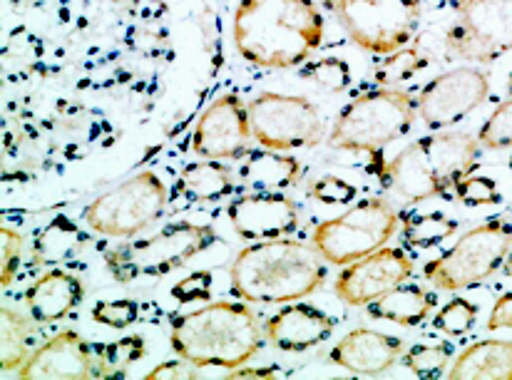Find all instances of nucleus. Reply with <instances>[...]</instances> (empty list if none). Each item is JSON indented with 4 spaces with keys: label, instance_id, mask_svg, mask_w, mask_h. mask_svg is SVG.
Listing matches in <instances>:
<instances>
[{
    "label": "nucleus",
    "instance_id": "7c9ffc66",
    "mask_svg": "<svg viewBox=\"0 0 512 380\" xmlns=\"http://www.w3.org/2000/svg\"><path fill=\"white\" fill-rule=\"evenodd\" d=\"M301 75L326 92H343L351 85V68H348V63H343L341 58L311 60V63L301 70Z\"/></svg>",
    "mask_w": 512,
    "mask_h": 380
},
{
    "label": "nucleus",
    "instance_id": "ddd939ff",
    "mask_svg": "<svg viewBox=\"0 0 512 380\" xmlns=\"http://www.w3.org/2000/svg\"><path fill=\"white\" fill-rule=\"evenodd\" d=\"M490 95V80L473 65H460L430 80L418 95V117L428 130L440 132L458 125L478 110Z\"/></svg>",
    "mask_w": 512,
    "mask_h": 380
},
{
    "label": "nucleus",
    "instance_id": "20e7f679",
    "mask_svg": "<svg viewBox=\"0 0 512 380\" xmlns=\"http://www.w3.org/2000/svg\"><path fill=\"white\" fill-rule=\"evenodd\" d=\"M480 140L470 132L440 130L421 137L383 164L381 184L403 204H421L448 189L478 167Z\"/></svg>",
    "mask_w": 512,
    "mask_h": 380
},
{
    "label": "nucleus",
    "instance_id": "2f4dec72",
    "mask_svg": "<svg viewBox=\"0 0 512 380\" xmlns=\"http://www.w3.org/2000/svg\"><path fill=\"white\" fill-rule=\"evenodd\" d=\"M480 147L488 150H508L512 147V97L498 105V110L488 117L483 127H480Z\"/></svg>",
    "mask_w": 512,
    "mask_h": 380
},
{
    "label": "nucleus",
    "instance_id": "a211bd4d",
    "mask_svg": "<svg viewBox=\"0 0 512 380\" xmlns=\"http://www.w3.org/2000/svg\"><path fill=\"white\" fill-rule=\"evenodd\" d=\"M336 321L321 308L311 304H291L264 321V336L271 346L289 353L309 351L321 346L334 333Z\"/></svg>",
    "mask_w": 512,
    "mask_h": 380
},
{
    "label": "nucleus",
    "instance_id": "72a5a7b5",
    "mask_svg": "<svg viewBox=\"0 0 512 380\" xmlns=\"http://www.w3.org/2000/svg\"><path fill=\"white\" fill-rule=\"evenodd\" d=\"M92 318H95L97 323H102V326L122 331V328H130L132 323L140 318V306L132 299L97 301V304L92 306Z\"/></svg>",
    "mask_w": 512,
    "mask_h": 380
},
{
    "label": "nucleus",
    "instance_id": "6e6552de",
    "mask_svg": "<svg viewBox=\"0 0 512 380\" xmlns=\"http://www.w3.org/2000/svg\"><path fill=\"white\" fill-rule=\"evenodd\" d=\"M348 38L371 55L406 48L421 25L423 0H321Z\"/></svg>",
    "mask_w": 512,
    "mask_h": 380
},
{
    "label": "nucleus",
    "instance_id": "39448f33",
    "mask_svg": "<svg viewBox=\"0 0 512 380\" xmlns=\"http://www.w3.org/2000/svg\"><path fill=\"white\" fill-rule=\"evenodd\" d=\"M418 120V97L396 87H376L348 102L329 135V145L343 152L381 154L401 140Z\"/></svg>",
    "mask_w": 512,
    "mask_h": 380
},
{
    "label": "nucleus",
    "instance_id": "c756f323",
    "mask_svg": "<svg viewBox=\"0 0 512 380\" xmlns=\"http://www.w3.org/2000/svg\"><path fill=\"white\" fill-rule=\"evenodd\" d=\"M428 60L418 53L416 48H403L398 53H391L386 60L376 65L373 75H376V82L381 85H393V82H403L408 77H413L421 68H426Z\"/></svg>",
    "mask_w": 512,
    "mask_h": 380
},
{
    "label": "nucleus",
    "instance_id": "9b49d317",
    "mask_svg": "<svg viewBox=\"0 0 512 380\" xmlns=\"http://www.w3.org/2000/svg\"><path fill=\"white\" fill-rule=\"evenodd\" d=\"M453 23L443 38L445 58L493 63L512 50V0H445Z\"/></svg>",
    "mask_w": 512,
    "mask_h": 380
},
{
    "label": "nucleus",
    "instance_id": "6ab92c4d",
    "mask_svg": "<svg viewBox=\"0 0 512 380\" xmlns=\"http://www.w3.org/2000/svg\"><path fill=\"white\" fill-rule=\"evenodd\" d=\"M403 356V341L371 328H353L329 351L334 366L346 368L356 376H381L391 371Z\"/></svg>",
    "mask_w": 512,
    "mask_h": 380
},
{
    "label": "nucleus",
    "instance_id": "2eb2a0df",
    "mask_svg": "<svg viewBox=\"0 0 512 380\" xmlns=\"http://www.w3.org/2000/svg\"><path fill=\"white\" fill-rule=\"evenodd\" d=\"M252 140L249 107L239 95L224 92L199 115L192 150L204 159H237L247 152Z\"/></svg>",
    "mask_w": 512,
    "mask_h": 380
},
{
    "label": "nucleus",
    "instance_id": "f704fd0d",
    "mask_svg": "<svg viewBox=\"0 0 512 380\" xmlns=\"http://www.w3.org/2000/svg\"><path fill=\"white\" fill-rule=\"evenodd\" d=\"M20 256H23V236L15 229L3 227L0 229V284L3 286H10L18 274Z\"/></svg>",
    "mask_w": 512,
    "mask_h": 380
},
{
    "label": "nucleus",
    "instance_id": "bb28decb",
    "mask_svg": "<svg viewBox=\"0 0 512 380\" xmlns=\"http://www.w3.org/2000/svg\"><path fill=\"white\" fill-rule=\"evenodd\" d=\"M450 358H453V343L438 341V343H416L408 348L401 356L403 366L418 378H440L448 368Z\"/></svg>",
    "mask_w": 512,
    "mask_h": 380
},
{
    "label": "nucleus",
    "instance_id": "ea45409f",
    "mask_svg": "<svg viewBox=\"0 0 512 380\" xmlns=\"http://www.w3.org/2000/svg\"><path fill=\"white\" fill-rule=\"evenodd\" d=\"M281 376L279 368H234L227 378H274Z\"/></svg>",
    "mask_w": 512,
    "mask_h": 380
},
{
    "label": "nucleus",
    "instance_id": "4468645a",
    "mask_svg": "<svg viewBox=\"0 0 512 380\" xmlns=\"http://www.w3.org/2000/svg\"><path fill=\"white\" fill-rule=\"evenodd\" d=\"M413 256L396 246H381L363 259L351 261L336 276V296L348 306H368L413 276Z\"/></svg>",
    "mask_w": 512,
    "mask_h": 380
},
{
    "label": "nucleus",
    "instance_id": "f3484780",
    "mask_svg": "<svg viewBox=\"0 0 512 380\" xmlns=\"http://www.w3.org/2000/svg\"><path fill=\"white\" fill-rule=\"evenodd\" d=\"M234 234L247 241L284 239L299 229V207L284 192H252L227 207Z\"/></svg>",
    "mask_w": 512,
    "mask_h": 380
},
{
    "label": "nucleus",
    "instance_id": "37998d69",
    "mask_svg": "<svg viewBox=\"0 0 512 380\" xmlns=\"http://www.w3.org/2000/svg\"><path fill=\"white\" fill-rule=\"evenodd\" d=\"M510 169H512V157H510Z\"/></svg>",
    "mask_w": 512,
    "mask_h": 380
},
{
    "label": "nucleus",
    "instance_id": "aec40b11",
    "mask_svg": "<svg viewBox=\"0 0 512 380\" xmlns=\"http://www.w3.org/2000/svg\"><path fill=\"white\" fill-rule=\"evenodd\" d=\"M85 299L83 281L63 269L45 271L25 289V306L38 323H55L68 318Z\"/></svg>",
    "mask_w": 512,
    "mask_h": 380
},
{
    "label": "nucleus",
    "instance_id": "f03ea898",
    "mask_svg": "<svg viewBox=\"0 0 512 380\" xmlns=\"http://www.w3.org/2000/svg\"><path fill=\"white\" fill-rule=\"evenodd\" d=\"M324 256L296 239L252 241L229 266L232 294L247 304H294L326 281Z\"/></svg>",
    "mask_w": 512,
    "mask_h": 380
},
{
    "label": "nucleus",
    "instance_id": "4c0bfd02",
    "mask_svg": "<svg viewBox=\"0 0 512 380\" xmlns=\"http://www.w3.org/2000/svg\"><path fill=\"white\" fill-rule=\"evenodd\" d=\"M199 373H202V368L192 366L189 361H184V358H174V361H165L162 366L152 368L150 373H147V380H157V378H199Z\"/></svg>",
    "mask_w": 512,
    "mask_h": 380
},
{
    "label": "nucleus",
    "instance_id": "a878e982",
    "mask_svg": "<svg viewBox=\"0 0 512 380\" xmlns=\"http://www.w3.org/2000/svg\"><path fill=\"white\" fill-rule=\"evenodd\" d=\"M458 231V222L440 212L430 214H406L403 219V244L408 249H433V246L443 244L448 236Z\"/></svg>",
    "mask_w": 512,
    "mask_h": 380
},
{
    "label": "nucleus",
    "instance_id": "4be33fe9",
    "mask_svg": "<svg viewBox=\"0 0 512 380\" xmlns=\"http://www.w3.org/2000/svg\"><path fill=\"white\" fill-rule=\"evenodd\" d=\"M438 306V296L433 291L423 289L418 284H398L396 289H391L388 294H383L381 299L371 301L366 306L368 316L376 318V321H391L398 326H421L423 321L435 311Z\"/></svg>",
    "mask_w": 512,
    "mask_h": 380
},
{
    "label": "nucleus",
    "instance_id": "58836bf2",
    "mask_svg": "<svg viewBox=\"0 0 512 380\" xmlns=\"http://www.w3.org/2000/svg\"><path fill=\"white\" fill-rule=\"evenodd\" d=\"M505 328H512V291L495 301L488 318V331H505Z\"/></svg>",
    "mask_w": 512,
    "mask_h": 380
},
{
    "label": "nucleus",
    "instance_id": "1a4fd4ad",
    "mask_svg": "<svg viewBox=\"0 0 512 380\" xmlns=\"http://www.w3.org/2000/svg\"><path fill=\"white\" fill-rule=\"evenodd\" d=\"M167 204H170L167 184L152 169H145L87 204L83 222L100 236L130 239L152 227L167 212Z\"/></svg>",
    "mask_w": 512,
    "mask_h": 380
},
{
    "label": "nucleus",
    "instance_id": "473e14b6",
    "mask_svg": "<svg viewBox=\"0 0 512 380\" xmlns=\"http://www.w3.org/2000/svg\"><path fill=\"white\" fill-rule=\"evenodd\" d=\"M455 197L465 204V207H490V204L503 202L498 184L490 177H480V174H468L455 184Z\"/></svg>",
    "mask_w": 512,
    "mask_h": 380
},
{
    "label": "nucleus",
    "instance_id": "c9c22d12",
    "mask_svg": "<svg viewBox=\"0 0 512 380\" xmlns=\"http://www.w3.org/2000/svg\"><path fill=\"white\" fill-rule=\"evenodd\" d=\"M356 187H353L351 182H346V179L341 177H334V174H326V177L316 179L314 184H311V197L319 199L321 204H348L356 199Z\"/></svg>",
    "mask_w": 512,
    "mask_h": 380
},
{
    "label": "nucleus",
    "instance_id": "c85d7f7f",
    "mask_svg": "<svg viewBox=\"0 0 512 380\" xmlns=\"http://www.w3.org/2000/svg\"><path fill=\"white\" fill-rule=\"evenodd\" d=\"M475 321H478V306L468 299H450L448 304L440 308L433 318L435 331H443L448 336L458 338L465 336L475 328Z\"/></svg>",
    "mask_w": 512,
    "mask_h": 380
},
{
    "label": "nucleus",
    "instance_id": "0eeeda50",
    "mask_svg": "<svg viewBox=\"0 0 512 380\" xmlns=\"http://www.w3.org/2000/svg\"><path fill=\"white\" fill-rule=\"evenodd\" d=\"M512 249V222L495 217L460 236L448 251L423 266V276L440 291L483 284L505 264Z\"/></svg>",
    "mask_w": 512,
    "mask_h": 380
},
{
    "label": "nucleus",
    "instance_id": "393cba45",
    "mask_svg": "<svg viewBox=\"0 0 512 380\" xmlns=\"http://www.w3.org/2000/svg\"><path fill=\"white\" fill-rule=\"evenodd\" d=\"M0 368L3 373H18L23 363L28 361L30 353L38 346L35 343V333H38V321L33 316H23L15 308L3 306L0 311Z\"/></svg>",
    "mask_w": 512,
    "mask_h": 380
},
{
    "label": "nucleus",
    "instance_id": "7ed1b4c3",
    "mask_svg": "<svg viewBox=\"0 0 512 380\" xmlns=\"http://www.w3.org/2000/svg\"><path fill=\"white\" fill-rule=\"evenodd\" d=\"M264 326L247 304L214 301L170 321V346L197 368L247 366L264 346Z\"/></svg>",
    "mask_w": 512,
    "mask_h": 380
},
{
    "label": "nucleus",
    "instance_id": "f8f14e48",
    "mask_svg": "<svg viewBox=\"0 0 512 380\" xmlns=\"http://www.w3.org/2000/svg\"><path fill=\"white\" fill-rule=\"evenodd\" d=\"M247 107L254 140L266 150H309L326 137L319 107L301 95L259 92Z\"/></svg>",
    "mask_w": 512,
    "mask_h": 380
},
{
    "label": "nucleus",
    "instance_id": "a19ab883",
    "mask_svg": "<svg viewBox=\"0 0 512 380\" xmlns=\"http://www.w3.org/2000/svg\"><path fill=\"white\" fill-rule=\"evenodd\" d=\"M503 271H505V276H512V249H510L508 259H505V264H503Z\"/></svg>",
    "mask_w": 512,
    "mask_h": 380
},
{
    "label": "nucleus",
    "instance_id": "b1692460",
    "mask_svg": "<svg viewBox=\"0 0 512 380\" xmlns=\"http://www.w3.org/2000/svg\"><path fill=\"white\" fill-rule=\"evenodd\" d=\"M450 378L512 380V341H478L465 348L448 373Z\"/></svg>",
    "mask_w": 512,
    "mask_h": 380
},
{
    "label": "nucleus",
    "instance_id": "412c9836",
    "mask_svg": "<svg viewBox=\"0 0 512 380\" xmlns=\"http://www.w3.org/2000/svg\"><path fill=\"white\" fill-rule=\"evenodd\" d=\"M234 172L222 164V159H202L182 169L170 192V202L179 199L184 207L209 204L234 194Z\"/></svg>",
    "mask_w": 512,
    "mask_h": 380
},
{
    "label": "nucleus",
    "instance_id": "dca6fc26",
    "mask_svg": "<svg viewBox=\"0 0 512 380\" xmlns=\"http://www.w3.org/2000/svg\"><path fill=\"white\" fill-rule=\"evenodd\" d=\"M18 378H105L97 346L87 343L78 331L55 333L40 343L28 361L23 363Z\"/></svg>",
    "mask_w": 512,
    "mask_h": 380
},
{
    "label": "nucleus",
    "instance_id": "e433bc0d",
    "mask_svg": "<svg viewBox=\"0 0 512 380\" xmlns=\"http://www.w3.org/2000/svg\"><path fill=\"white\" fill-rule=\"evenodd\" d=\"M172 296L182 301V304L209 299L212 296V274L209 271H197V274L187 276V279H182L174 286Z\"/></svg>",
    "mask_w": 512,
    "mask_h": 380
},
{
    "label": "nucleus",
    "instance_id": "9d476101",
    "mask_svg": "<svg viewBox=\"0 0 512 380\" xmlns=\"http://www.w3.org/2000/svg\"><path fill=\"white\" fill-rule=\"evenodd\" d=\"M396 229L398 212L393 204L383 197H366L341 217L321 222L311 234V244L329 264L346 266L386 246Z\"/></svg>",
    "mask_w": 512,
    "mask_h": 380
},
{
    "label": "nucleus",
    "instance_id": "cd10ccee",
    "mask_svg": "<svg viewBox=\"0 0 512 380\" xmlns=\"http://www.w3.org/2000/svg\"><path fill=\"white\" fill-rule=\"evenodd\" d=\"M102 361V373L105 378L125 376L132 363L145 358V338L142 336H125L115 343H97Z\"/></svg>",
    "mask_w": 512,
    "mask_h": 380
},
{
    "label": "nucleus",
    "instance_id": "f257e3e1",
    "mask_svg": "<svg viewBox=\"0 0 512 380\" xmlns=\"http://www.w3.org/2000/svg\"><path fill=\"white\" fill-rule=\"evenodd\" d=\"M234 48L264 70L306 63L324 40V15L314 0H239L234 10Z\"/></svg>",
    "mask_w": 512,
    "mask_h": 380
},
{
    "label": "nucleus",
    "instance_id": "79ce46f5",
    "mask_svg": "<svg viewBox=\"0 0 512 380\" xmlns=\"http://www.w3.org/2000/svg\"><path fill=\"white\" fill-rule=\"evenodd\" d=\"M508 90L512 92V75H510V85H508Z\"/></svg>",
    "mask_w": 512,
    "mask_h": 380
},
{
    "label": "nucleus",
    "instance_id": "423d86ee",
    "mask_svg": "<svg viewBox=\"0 0 512 380\" xmlns=\"http://www.w3.org/2000/svg\"><path fill=\"white\" fill-rule=\"evenodd\" d=\"M217 231L209 224L177 222L142 239H132L107 251V271L120 284L140 279H160L187 264L204 249L217 244Z\"/></svg>",
    "mask_w": 512,
    "mask_h": 380
},
{
    "label": "nucleus",
    "instance_id": "5701e85b",
    "mask_svg": "<svg viewBox=\"0 0 512 380\" xmlns=\"http://www.w3.org/2000/svg\"><path fill=\"white\" fill-rule=\"evenodd\" d=\"M301 172L304 169H301L299 159L264 147L261 152H252L244 159L239 177L254 192H284V189L299 184Z\"/></svg>",
    "mask_w": 512,
    "mask_h": 380
}]
</instances>
